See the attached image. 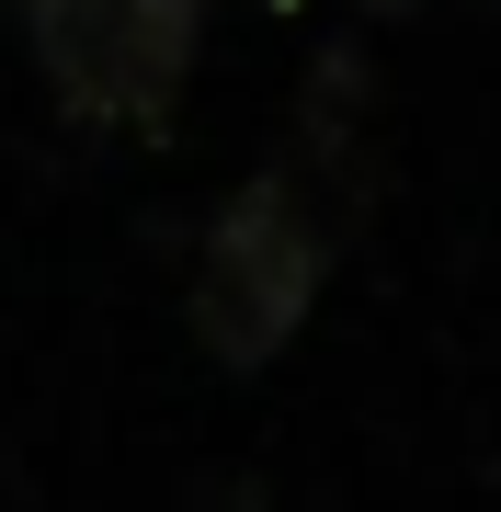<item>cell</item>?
<instances>
[{"label":"cell","instance_id":"cell-1","mask_svg":"<svg viewBox=\"0 0 501 512\" xmlns=\"http://www.w3.org/2000/svg\"><path fill=\"white\" fill-rule=\"evenodd\" d=\"M319 262H331V217H319V183L308 171H262L217 205L194 251V330L217 365H274L297 342L308 296H319Z\"/></svg>","mask_w":501,"mask_h":512},{"label":"cell","instance_id":"cell-2","mask_svg":"<svg viewBox=\"0 0 501 512\" xmlns=\"http://www.w3.org/2000/svg\"><path fill=\"white\" fill-rule=\"evenodd\" d=\"M23 35H35L46 92L80 126H126L149 137L194 80L205 46V0H23Z\"/></svg>","mask_w":501,"mask_h":512}]
</instances>
